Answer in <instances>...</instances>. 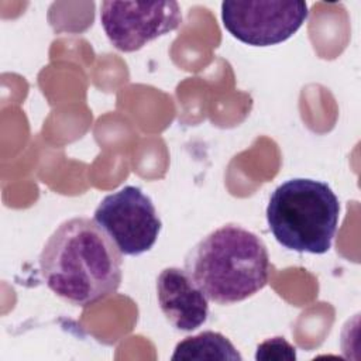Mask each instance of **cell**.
<instances>
[{"label":"cell","mask_w":361,"mask_h":361,"mask_svg":"<svg viewBox=\"0 0 361 361\" xmlns=\"http://www.w3.org/2000/svg\"><path fill=\"white\" fill-rule=\"evenodd\" d=\"M121 255L94 219L72 217L47 240L39 271L56 296L86 307L117 292L123 276Z\"/></svg>","instance_id":"cell-1"},{"label":"cell","mask_w":361,"mask_h":361,"mask_svg":"<svg viewBox=\"0 0 361 361\" xmlns=\"http://www.w3.org/2000/svg\"><path fill=\"white\" fill-rule=\"evenodd\" d=\"M185 271L219 305L243 302L265 288L269 255L265 243L238 224H224L203 237L185 257Z\"/></svg>","instance_id":"cell-2"},{"label":"cell","mask_w":361,"mask_h":361,"mask_svg":"<svg viewBox=\"0 0 361 361\" xmlns=\"http://www.w3.org/2000/svg\"><path fill=\"white\" fill-rule=\"evenodd\" d=\"M340 202L333 189L314 179L295 178L279 185L267 206L275 240L296 252L324 254L337 231Z\"/></svg>","instance_id":"cell-3"},{"label":"cell","mask_w":361,"mask_h":361,"mask_svg":"<svg viewBox=\"0 0 361 361\" xmlns=\"http://www.w3.org/2000/svg\"><path fill=\"white\" fill-rule=\"evenodd\" d=\"M94 221L124 255L149 251L162 227L151 197L130 185L107 195L99 203Z\"/></svg>","instance_id":"cell-4"},{"label":"cell","mask_w":361,"mask_h":361,"mask_svg":"<svg viewBox=\"0 0 361 361\" xmlns=\"http://www.w3.org/2000/svg\"><path fill=\"white\" fill-rule=\"evenodd\" d=\"M305 1H235L221 3L224 28L238 41L269 47L289 39L306 21Z\"/></svg>","instance_id":"cell-5"},{"label":"cell","mask_w":361,"mask_h":361,"mask_svg":"<svg viewBox=\"0 0 361 361\" xmlns=\"http://www.w3.org/2000/svg\"><path fill=\"white\" fill-rule=\"evenodd\" d=\"M100 23L111 45L134 52L148 42L175 31L182 24L180 6L164 1H103Z\"/></svg>","instance_id":"cell-6"},{"label":"cell","mask_w":361,"mask_h":361,"mask_svg":"<svg viewBox=\"0 0 361 361\" xmlns=\"http://www.w3.org/2000/svg\"><path fill=\"white\" fill-rule=\"evenodd\" d=\"M157 298L165 319L176 330L193 331L207 320L209 299L185 269H162L157 278Z\"/></svg>","instance_id":"cell-7"},{"label":"cell","mask_w":361,"mask_h":361,"mask_svg":"<svg viewBox=\"0 0 361 361\" xmlns=\"http://www.w3.org/2000/svg\"><path fill=\"white\" fill-rule=\"evenodd\" d=\"M171 360H230L241 361V354L233 343L221 333L203 331L200 334L186 337L179 341L173 350Z\"/></svg>","instance_id":"cell-8"},{"label":"cell","mask_w":361,"mask_h":361,"mask_svg":"<svg viewBox=\"0 0 361 361\" xmlns=\"http://www.w3.org/2000/svg\"><path fill=\"white\" fill-rule=\"evenodd\" d=\"M295 350L283 337H274L258 345L255 360H295Z\"/></svg>","instance_id":"cell-9"}]
</instances>
